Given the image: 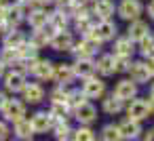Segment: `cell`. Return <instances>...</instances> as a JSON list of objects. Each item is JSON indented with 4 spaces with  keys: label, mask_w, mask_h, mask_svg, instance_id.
<instances>
[{
    "label": "cell",
    "mask_w": 154,
    "mask_h": 141,
    "mask_svg": "<svg viewBox=\"0 0 154 141\" xmlns=\"http://www.w3.org/2000/svg\"><path fill=\"white\" fill-rule=\"evenodd\" d=\"M28 21H30V26H32L34 30H40V28H45V26L49 23V15H47L42 9H36V11H32V13L28 15Z\"/></svg>",
    "instance_id": "obj_20"
},
{
    "label": "cell",
    "mask_w": 154,
    "mask_h": 141,
    "mask_svg": "<svg viewBox=\"0 0 154 141\" xmlns=\"http://www.w3.org/2000/svg\"><path fill=\"white\" fill-rule=\"evenodd\" d=\"M76 118L80 120V122H85V124H89V122H93L95 118H97V110L91 105V103H82L80 107H76Z\"/></svg>",
    "instance_id": "obj_17"
},
{
    "label": "cell",
    "mask_w": 154,
    "mask_h": 141,
    "mask_svg": "<svg viewBox=\"0 0 154 141\" xmlns=\"http://www.w3.org/2000/svg\"><path fill=\"white\" fill-rule=\"evenodd\" d=\"M85 91H72V93H68V105H72L74 110L76 107H80L82 103H85Z\"/></svg>",
    "instance_id": "obj_30"
},
{
    "label": "cell",
    "mask_w": 154,
    "mask_h": 141,
    "mask_svg": "<svg viewBox=\"0 0 154 141\" xmlns=\"http://www.w3.org/2000/svg\"><path fill=\"white\" fill-rule=\"evenodd\" d=\"M74 72L76 76H82V78H91L93 72H95V65L89 61V59H78L76 65H74Z\"/></svg>",
    "instance_id": "obj_22"
},
{
    "label": "cell",
    "mask_w": 154,
    "mask_h": 141,
    "mask_svg": "<svg viewBox=\"0 0 154 141\" xmlns=\"http://www.w3.org/2000/svg\"><path fill=\"white\" fill-rule=\"evenodd\" d=\"M97 51H99V40H97L93 34H87V36L82 38V42L76 46L74 53H76L78 59H89V57H91L93 53H97Z\"/></svg>",
    "instance_id": "obj_2"
},
{
    "label": "cell",
    "mask_w": 154,
    "mask_h": 141,
    "mask_svg": "<svg viewBox=\"0 0 154 141\" xmlns=\"http://www.w3.org/2000/svg\"><path fill=\"white\" fill-rule=\"evenodd\" d=\"M2 114L7 116V120L17 122V120H21V118L26 116V107H23V103L17 101V99H9V101L5 103V107H2Z\"/></svg>",
    "instance_id": "obj_4"
},
{
    "label": "cell",
    "mask_w": 154,
    "mask_h": 141,
    "mask_svg": "<svg viewBox=\"0 0 154 141\" xmlns=\"http://www.w3.org/2000/svg\"><path fill=\"white\" fill-rule=\"evenodd\" d=\"M131 57H116V72H125V70H131Z\"/></svg>",
    "instance_id": "obj_33"
},
{
    "label": "cell",
    "mask_w": 154,
    "mask_h": 141,
    "mask_svg": "<svg viewBox=\"0 0 154 141\" xmlns=\"http://www.w3.org/2000/svg\"><path fill=\"white\" fill-rule=\"evenodd\" d=\"M26 42V38H23V34L21 32H9V36H7V40H5V46H9V49H19L21 44Z\"/></svg>",
    "instance_id": "obj_29"
},
{
    "label": "cell",
    "mask_w": 154,
    "mask_h": 141,
    "mask_svg": "<svg viewBox=\"0 0 154 141\" xmlns=\"http://www.w3.org/2000/svg\"><path fill=\"white\" fill-rule=\"evenodd\" d=\"M91 34H93L99 42H103V40L114 38V34H116V26H114L112 21H108V19H101V21L95 23V28H93Z\"/></svg>",
    "instance_id": "obj_3"
},
{
    "label": "cell",
    "mask_w": 154,
    "mask_h": 141,
    "mask_svg": "<svg viewBox=\"0 0 154 141\" xmlns=\"http://www.w3.org/2000/svg\"><path fill=\"white\" fill-rule=\"evenodd\" d=\"M38 4H49V2H53V0H36Z\"/></svg>",
    "instance_id": "obj_41"
},
{
    "label": "cell",
    "mask_w": 154,
    "mask_h": 141,
    "mask_svg": "<svg viewBox=\"0 0 154 141\" xmlns=\"http://www.w3.org/2000/svg\"><path fill=\"white\" fill-rule=\"evenodd\" d=\"M53 70H55V65L51 61H36L32 74L36 78H40V80H51L53 78Z\"/></svg>",
    "instance_id": "obj_16"
},
{
    "label": "cell",
    "mask_w": 154,
    "mask_h": 141,
    "mask_svg": "<svg viewBox=\"0 0 154 141\" xmlns=\"http://www.w3.org/2000/svg\"><path fill=\"white\" fill-rule=\"evenodd\" d=\"M32 133H34V126H32V122H30V120L21 118V120H17V122H15V135H17V137L28 139Z\"/></svg>",
    "instance_id": "obj_24"
},
{
    "label": "cell",
    "mask_w": 154,
    "mask_h": 141,
    "mask_svg": "<svg viewBox=\"0 0 154 141\" xmlns=\"http://www.w3.org/2000/svg\"><path fill=\"white\" fill-rule=\"evenodd\" d=\"M133 40L131 38H118L116 44H114V53L116 57H131L133 55Z\"/></svg>",
    "instance_id": "obj_18"
},
{
    "label": "cell",
    "mask_w": 154,
    "mask_h": 141,
    "mask_svg": "<svg viewBox=\"0 0 154 141\" xmlns=\"http://www.w3.org/2000/svg\"><path fill=\"white\" fill-rule=\"evenodd\" d=\"M74 76H76L74 65H68V63H57V65H55V70H53V78H55L57 82H61V84L70 82Z\"/></svg>",
    "instance_id": "obj_10"
},
{
    "label": "cell",
    "mask_w": 154,
    "mask_h": 141,
    "mask_svg": "<svg viewBox=\"0 0 154 141\" xmlns=\"http://www.w3.org/2000/svg\"><path fill=\"white\" fill-rule=\"evenodd\" d=\"M32 126H34L36 133H45V130H49V128L53 126V116L47 114V112H38V114L32 118Z\"/></svg>",
    "instance_id": "obj_14"
},
{
    "label": "cell",
    "mask_w": 154,
    "mask_h": 141,
    "mask_svg": "<svg viewBox=\"0 0 154 141\" xmlns=\"http://www.w3.org/2000/svg\"><path fill=\"white\" fill-rule=\"evenodd\" d=\"M23 97H26V101H30V103H38V101L45 99V91H42V86H38V84H26Z\"/></svg>",
    "instance_id": "obj_19"
},
{
    "label": "cell",
    "mask_w": 154,
    "mask_h": 141,
    "mask_svg": "<svg viewBox=\"0 0 154 141\" xmlns=\"http://www.w3.org/2000/svg\"><path fill=\"white\" fill-rule=\"evenodd\" d=\"M7 101H9V99H7V97H5L2 93H0V110H2V107H5V103H7Z\"/></svg>",
    "instance_id": "obj_38"
},
{
    "label": "cell",
    "mask_w": 154,
    "mask_h": 141,
    "mask_svg": "<svg viewBox=\"0 0 154 141\" xmlns=\"http://www.w3.org/2000/svg\"><path fill=\"white\" fill-rule=\"evenodd\" d=\"M141 44H139V49H141V53L146 55V57H154V38H141L139 40Z\"/></svg>",
    "instance_id": "obj_31"
},
{
    "label": "cell",
    "mask_w": 154,
    "mask_h": 141,
    "mask_svg": "<svg viewBox=\"0 0 154 141\" xmlns=\"http://www.w3.org/2000/svg\"><path fill=\"white\" fill-rule=\"evenodd\" d=\"M55 2H57V4H61V7H70L74 0H55Z\"/></svg>",
    "instance_id": "obj_36"
},
{
    "label": "cell",
    "mask_w": 154,
    "mask_h": 141,
    "mask_svg": "<svg viewBox=\"0 0 154 141\" xmlns=\"http://www.w3.org/2000/svg\"><path fill=\"white\" fill-rule=\"evenodd\" d=\"M114 95H116L118 99H122V101L133 99V97L137 95V82H133V80H120V82L116 84Z\"/></svg>",
    "instance_id": "obj_6"
},
{
    "label": "cell",
    "mask_w": 154,
    "mask_h": 141,
    "mask_svg": "<svg viewBox=\"0 0 154 141\" xmlns=\"http://www.w3.org/2000/svg\"><path fill=\"white\" fill-rule=\"evenodd\" d=\"M74 141H95V135H93V130H89V128H80V130H76V135H74Z\"/></svg>",
    "instance_id": "obj_32"
},
{
    "label": "cell",
    "mask_w": 154,
    "mask_h": 141,
    "mask_svg": "<svg viewBox=\"0 0 154 141\" xmlns=\"http://www.w3.org/2000/svg\"><path fill=\"white\" fill-rule=\"evenodd\" d=\"M150 97H154V84H152V88H150Z\"/></svg>",
    "instance_id": "obj_43"
},
{
    "label": "cell",
    "mask_w": 154,
    "mask_h": 141,
    "mask_svg": "<svg viewBox=\"0 0 154 141\" xmlns=\"http://www.w3.org/2000/svg\"><path fill=\"white\" fill-rule=\"evenodd\" d=\"M148 107H150V112H154V97L148 99Z\"/></svg>",
    "instance_id": "obj_39"
},
{
    "label": "cell",
    "mask_w": 154,
    "mask_h": 141,
    "mask_svg": "<svg viewBox=\"0 0 154 141\" xmlns=\"http://www.w3.org/2000/svg\"><path fill=\"white\" fill-rule=\"evenodd\" d=\"M148 114H150V107H148V101H143V99H133L131 103H129V118H133V120H143V118H148Z\"/></svg>",
    "instance_id": "obj_7"
},
{
    "label": "cell",
    "mask_w": 154,
    "mask_h": 141,
    "mask_svg": "<svg viewBox=\"0 0 154 141\" xmlns=\"http://www.w3.org/2000/svg\"><path fill=\"white\" fill-rule=\"evenodd\" d=\"M148 15L154 19V0H150V2H148Z\"/></svg>",
    "instance_id": "obj_35"
},
{
    "label": "cell",
    "mask_w": 154,
    "mask_h": 141,
    "mask_svg": "<svg viewBox=\"0 0 154 141\" xmlns=\"http://www.w3.org/2000/svg\"><path fill=\"white\" fill-rule=\"evenodd\" d=\"M49 23H51L57 32H63V28H66V23H68V17H66L63 11H57V13L49 15Z\"/></svg>",
    "instance_id": "obj_25"
},
{
    "label": "cell",
    "mask_w": 154,
    "mask_h": 141,
    "mask_svg": "<svg viewBox=\"0 0 154 141\" xmlns=\"http://www.w3.org/2000/svg\"><path fill=\"white\" fill-rule=\"evenodd\" d=\"M55 51H70L72 46H74V40H72V36H70V32H57L53 38H51V42H49Z\"/></svg>",
    "instance_id": "obj_8"
},
{
    "label": "cell",
    "mask_w": 154,
    "mask_h": 141,
    "mask_svg": "<svg viewBox=\"0 0 154 141\" xmlns=\"http://www.w3.org/2000/svg\"><path fill=\"white\" fill-rule=\"evenodd\" d=\"M7 135H9L7 124H5V122H0V141H5V139H7Z\"/></svg>",
    "instance_id": "obj_34"
},
{
    "label": "cell",
    "mask_w": 154,
    "mask_h": 141,
    "mask_svg": "<svg viewBox=\"0 0 154 141\" xmlns=\"http://www.w3.org/2000/svg\"><path fill=\"white\" fill-rule=\"evenodd\" d=\"M2 72H5V63H2V61H0V74H2Z\"/></svg>",
    "instance_id": "obj_42"
},
{
    "label": "cell",
    "mask_w": 154,
    "mask_h": 141,
    "mask_svg": "<svg viewBox=\"0 0 154 141\" xmlns=\"http://www.w3.org/2000/svg\"><path fill=\"white\" fill-rule=\"evenodd\" d=\"M93 2H95V0H93Z\"/></svg>",
    "instance_id": "obj_44"
},
{
    "label": "cell",
    "mask_w": 154,
    "mask_h": 141,
    "mask_svg": "<svg viewBox=\"0 0 154 141\" xmlns=\"http://www.w3.org/2000/svg\"><path fill=\"white\" fill-rule=\"evenodd\" d=\"M146 141H154V130H148V135H146Z\"/></svg>",
    "instance_id": "obj_40"
},
{
    "label": "cell",
    "mask_w": 154,
    "mask_h": 141,
    "mask_svg": "<svg viewBox=\"0 0 154 141\" xmlns=\"http://www.w3.org/2000/svg\"><path fill=\"white\" fill-rule=\"evenodd\" d=\"M146 36H148V23L135 19V21L129 26V38H131V40H141V38H146Z\"/></svg>",
    "instance_id": "obj_21"
},
{
    "label": "cell",
    "mask_w": 154,
    "mask_h": 141,
    "mask_svg": "<svg viewBox=\"0 0 154 141\" xmlns=\"http://www.w3.org/2000/svg\"><path fill=\"white\" fill-rule=\"evenodd\" d=\"M103 110H106L108 114H118V112L122 110V99H118L116 95L103 99Z\"/></svg>",
    "instance_id": "obj_26"
},
{
    "label": "cell",
    "mask_w": 154,
    "mask_h": 141,
    "mask_svg": "<svg viewBox=\"0 0 154 141\" xmlns=\"http://www.w3.org/2000/svg\"><path fill=\"white\" fill-rule=\"evenodd\" d=\"M141 11H143V7H141L139 0H122L120 7H118V15L127 21H135L141 15Z\"/></svg>",
    "instance_id": "obj_1"
},
{
    "label": "cell",
    "mask_w": 154,
    "mask_h": 141,
    "mask_svg": "<svg viewBox=\"0 0 154 141\" xmlns=\"http://www.w3.org/2000/svg\"><path fill=\"white\" fill-rule=\"evenodd\" d=\"M68 110H70V105H68L66 101H53V105H51V112H49V114H51L55 120H66Z\"/></svg>",
    "instance_id": "obj_23"
},
{
    "label": "cell",
    "mask_w": 154,
    "mask_h": 141,
    "mask_svg": "<svg viewBox=\"0 0 154 141\" xmlns=\"http://www.w3.org/2000/svg\"><path fill=\"white\" fill-rule=\"evenodd\" d=\"M112 13H114V2L112 0H95L93 15H97L99 19H110Z\"/></svg>",
    "instance_id": "obj_15"
},
{
    "label": "cell",
    "mask_w": 154,
    "mask_h": 141,
    "mask_svg": "<svg viewBox=\"0 0 154 141\" xmlns=\"http://www.w3.org/2000/svg\"><path fill=\"white\" fill-rule=\"evenodd\" d=\"M129 72H131V80H133V82H137V84L148 82V80H150V76H152V72H150L148 63H133Z\"/></svg>",
    "instance_id": "obj_11"
},
{
    "label": "cell",
    "mask_w": 154,
    "mask_h": 141,
    "mask_svg": "<svg viewBox=\"0 0 154 141\" xmlns=\"http://www.w3.org/2000/svg\"><path fill=\"white\" fill-rule=\"evenodd\" d=\"M82 91H85V95H87V97L95 99V97H101V95H103L106 84H103L101 80H97V78H93V76H91V78H87V80H85Z\"/></svg>",
    "instance_id": "obj_9"
},
{
    "label": "cell",
    "mask_w": 154,
    "mask_h": 141,
    "mask_svg": "<svg viewBox=\"0 0 154 141\" xmlns=\"http://www.w3.org/2000/svg\"><path fill=\"white\" fill-rule=\"evenodd\" d=\"M0 61H2L5 65H11V63H15V61H21L19 49H9V46H5V51H2V57H0Z\"/></svg>",
    "instance_id": "obj_28"
},
{
    "label": "cell",
    "mask_w": 154,
    "mask_h": 141,
    "mask_svg": "<svg viewBox=\"0 0 154 141\" xmlns=\"http://www.w3.org/2000/svg\"><path fill=\"white\" fill-rule=\"evenodd\" d=\"M95 70H97L99 74H103V76H112V74L116 72V57H112V55L99 57L97 63H95Z\"/></svg>",
    "instance_id": "obj_12"
},
{
    "label": "cell",
    "mask_w": 154,
    "mask_h": 141,
    "mask_svg": "<svg viewBox=\"0 0 154 141\" xmlns=\"http://www.w3.org/2000/svg\"><path fill=\"white\" fill-rule=\"evenodd\" d=\"M5 86H7L9 91H13V93L23 91V88H26V76H23V72H19V70L9 72V74L5 76Z\"/></svg>",
    "instance_id": "obj_5"
},
{
    "label": "cell",
    "mask_w": 154,
    "mask_h": 141,
    "mask_svg": "<svg viewBox=\"0 0 154 141\" xmlns=\"http://www.w3.org/2000/svg\"><path fill=\"white\" fill-rule=\"evenodd\" d=\"M118 128H120V135H122V139H135V137L141 133V128H139L137 120H133V118H127V120H122V122L118 124Z\"/></svg>",
    "instance_id": "obj_13"
},
{
    "label": "cell",
    "mask_w": 154,
    "mask_h": 141,
    "mask_svg": "<svg viewBox=\"0 0 154 141\" xmlns=\"http://www.w3.org/2000/svg\"><path fill=\"white\" fill-rule=\"evenodd\" d=\"M148 68H150V72L154 76V57H148Z\"/></svg>",
    "instance_id": "obj_37"
},
{
    "label": "cell",
    "mask_w": 154,
    "mask_h": 141,
    "mask_svg": "<svg viewBox=\"0 0 154 141\" xmlns=\"http://www.w3.org/2000/svg\"><path fill=\"white\" fill-rule=\"evenodd\" d=\"M101 139H103V141H120V139H122L120 128H118V126H114V124L103 126V130H101Z\"/></svg>",
    "instance_id": "obj_27"
}]
</instances>
